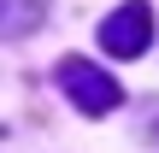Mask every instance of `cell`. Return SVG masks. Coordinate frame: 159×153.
Wrapping results in <instances>:
<instances>
[{"label":"cell","mask_w":159,"mask_h":153,"mask_svg":"<svg viewBox=\"0 0 159 153\" xmlns=\"http://www.w3.org/2000/svg\"><path fill=\"white\" fill-rule=\"evenodd\" d=\"M53 77H59V88L71 94V106H77V112H89V118H106V112H118V100H124V88H118L94 59H77V53H71V59H59V71H53Z\"/></svg>","instance_id":"obj_1"},{"label":"cell","mask_w":159,"mask_h":153,"mask_svg":"<svg viewBox=\"0 0 159 153\" xmlns=\"http://www.w3.org/2000/svg\"><path fill=\"white\" fill-rule=\"evenodd\" d=\"M100 47H106L112 59H142V53L153 47V6H148V0L118 6V12L100 24Z\"/></svg>","instance_id":"obj_2"},{"label":"cell","mask_w":159,"mask_h":153,"mask_svg":"<svg viewBox=\"0 0 159 153\" xmlns=\"http://www.w3.org/2000/svg\"><path fill=\"white\" fill-rule=\"evenodd\" d=\"M47 18V0H0V35H30Z\"/></svg>","instance_id":"obj_3"}]
</instances>
